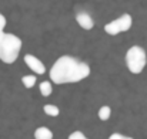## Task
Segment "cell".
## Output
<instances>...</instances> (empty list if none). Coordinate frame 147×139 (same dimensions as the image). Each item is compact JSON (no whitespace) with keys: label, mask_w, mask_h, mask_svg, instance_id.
<instances>
[{"label":"cell","mask_w":147,"mask_h":139,"mask_svg":"<svg viewBox=\"0 0 147 139\" xmlns=\"http://www.w3.org/2000/svg\"><path fill=\"white\" fill-rule=\"evenodd\" d=\"M39 90H40V94H42L43 96H49L50 94H51V91H53L51 82H50V81H43V82L40 84Z\"/></svg>","instance_id":"cell-8"},{"label":"cell","mask_w":147,"mask_h":139,"mask_svg":"<svg viewBox=\"0 0 147 139\" xmlns=\"http://www.w3.org/2000/svg\"><path fill=\"white\" fill-rule=\"evenodd\" d=\"M22 82H23V85L26 87V88H33L34 87V84H36V77L34 75H24L23 78H22Z\"/></svg>","instance_id":"cell-11"},{"label":"cell","mask_w":147,"mask_h":139,"mask_svg":"<svg viewBox=\"0 0 147 139\" xmlns=\"http://www.w3.org/2000/svg\"><path fill=\"white\" fill-rule=\"evenodd\" d=\"M110 115H111V109H110V106L104 105V106H101V108L98 109V118H100L101 121H107V119L110 118Z\"/></svg>","instance_id":"cell-10"},{"label":"cell","mask_w":147,"mask_h":139,"mask_svg":"<svg viewBox=\"0 0 147 139\" xmlns=\"http://www.w3.org/2000/svg\"><path fill=\"white\" fill-rule=\"evenodd\" d=\"M34 139H53V132L46 126H40L34 131Z\"/></svg>","instance_id":"cell-7"},{"label":"cell","mask_w":147,"mask_h":139,"mask_svg":"<svg viewBox=\"0 0 147 139\" xmlns=\"http://www.w3.org/2000/svg\"><path fill=\"white\" fill-rule=\"evenodd\" d=\"M76 21L79 23V26L84 30H92L94 27V21L92 19L90 14H87L86 11H79L76 14Z\"/></svg>","instance_id":"cell-6"},{"label":"cell","mask_w":147,"mask_h":139,"mask_svg":"<svg viewBox=\"0 0 147 139\" xmlns=\"http://www.w3.org/2000/svg\"><path fill=\"white\" fill-rule=\"evenodd\" d=\"M89 75H90L89 64L71 55L59 57L53 64V67L50 68V80L57 85L80 82Z\"/></svg>","instance_id":"cell-1"},{"label":"cell","mask_w":147,"mask_h":139,"mask_svg":"<svg viewBox=\"0 0 147 139\" xmlns=\"http://www.w3.org/2000/svg\"><path fill=\"white\" fill-rule=\"evenodd\" d=\"M69 139H89V138L84 136L83 132H80V131H74V132H71V134L69 135Z\"/></svg>","instance_id":"cell-12"},{"label":"cell","mask_w":147,"mask_h":139,"mask_svg":"<svg viewBox=\"0 0 147 139\" xmlns=\"http://www.w3.org/2000/svg\"><path fill=\"white\" fill-rule=\"evenodd\" d=\"M133 24V20H131V16L129 13H124L121 14L119 19L107 23L104 26V31L109 34V36H117L120 33H124V31H129L130 27Z\"/></svg>","instance_id":"cell-4"},{"label":"cell","mask_w":147,"mask_h":139,"mask_svg":"<svg viewBox=\"0 0 147 139\" xmlns=\"http://www.w3.org/2000/svg\"><path fill=\"white\" fill-rule=\"evenodd\" d=\"M147 64V54L140 46L130 47L126 53V65L131 74H140Z\"/></svg>","instance_id":"cell-3"},{"label":"cell","mask_w":147,"mask_h":139,"mask_svg":"<svg viewBox=\"0 0 147 139\" xmlns=\"http://www.w3.org/2000/svg\"><path fill=\"white\" fill-rule=\"evenodd\" d=\"M4 27H6V17L0 13V31H3Z\"/></svg>","instance_id":"cell-14"},{"label":"cell","mask_w":147,"mask_h":139,"mask_svg":"<svg viewBox=\"0 0 147 139\" xmlns=\"http://www.w3.org/2000/svg\"><path fill=\"white\" fill-rule=\"evenodd\" d=\"M24 63H26V65H27L32 71H34L36 74H45V72H46L45 64H43L37 57H34V55H32V54H26V55H24Z\"/></svg>","instance_id":"cell-5"},{"label":"cell","mask_w":147,"mask_h":139,"mask_svg":"<svg viewBox=\"0 0 147 139\" xmlns=\"http://www.w3.org/2000/svg\"><path fill=\"white\" fill-rule=\"evenodd\" d=\"M43 111H45L49 116H59V114H60V109H59L56 105H51V104L45 105V106H43Z\"/></svg>","instance_id":"cell-9"},{"label":"cell","mask_w":147,"mask_h":139,"mask_svg":"<svg viewBox=\"0 0 147 139\" xmlns=\"http://www.w3.org/2000/svg\"><path fill=\"white\" fill-rule=\"evenodd\" d=\"M22 40L11 34L0 31V60L4 64H13L22 50Z\"/></svg>","instance_id":"cell-2"},{"label":"cell","mask_w":147,"mask_h":139,"mask_svg":"<svg viewBox=\"0 0 147 139\" xmlns=\"http://www.w3.org/2000/svg\"><path fill=\"white\" fill-rule=\"evenodd\" d=\"M109 139H133V138L126 136V135H121V134H113V135H110Z\"/></svg>","instance_id":"cell-13"}]
</instances>
